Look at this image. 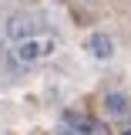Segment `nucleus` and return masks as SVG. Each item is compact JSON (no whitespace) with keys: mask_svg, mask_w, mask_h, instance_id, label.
<instances>
[{"mask_svg":"<svg viewBox=\"0 0 131 135\" xmlns=\"http://www.w3.org/2000/svg\"><path fill=\"white\" fill-rule=\"evenodd\" d=\"M34 34H37V17H30V14H10L7 17V37L10 41H30Z\"/></svg>","mask_w":131,"mask_h":135,"instance_id":"1","label":"nucleus"},{"mask_svg":"<svg viewBox=\"0 0 131 135\" xmlns=\"http://www.w3.org/2000/svg\"><path fill=\"white\" fill-rule=\"evenodd\" d=\"M104 108H108V115H114V118H124L131 112V101L121 95V91H111L108 98H104Z\"/></svg>","mask_w":131,"mask_h":135,"instance_id":"3","label":"nucleus"},{"mask_svg":"<svg viewBox=\"0 0 131 135\" xmlns=\"http://www.w3.org/2000/svg\"><path fill=\"white\" fill-rule=\"evenodd\" d=\"M124 135H131V128H124Z\"/></svg>","mask_w":131,"mask_h":135,"instance_id":"6","label":"nucleus"},{"mask_svg":"<svg viewBox=\"0 0 131 135\" xmlns=\"http://www.w3.org/2000/svg\"><path fill=\"white\" fill-rule=\"evenodd\" d=\"M44 51H47V47H40V44L30 37V41H24V44L17 47V57H20V64H30V61H37Z\"/></svg>","mask_w":131,"mask_h":135,"instance_id":"4","label":"nucleus"},{"mask_svg":"<svg viewBox=\"0 0 131 135\" xmlns=\"http://www.w3.org/2000/svg\"><path fill=\"white\" fill-rule=\"evenodd\" d=\"M87 47H91V54H94L98 61H108V57L114 54V44H111V37H108V34H91Z\"/></svg>","mask_w":131,"mask_h":135,"instance_id":"2","label":"nucleus"},{"mask_svg":"<svg viewBox=\"0 0 131 135\" xmlns=\"http://www.w3.org/2000/svg\"><path fill=\"white\" fill-rule=\"evenodd\" d=\"M57 135H91V132H87V128H74V125H64V128H61Z\"/></svg>","mask_w":131,"mask_h":135,"instance_id":"5","label":"nucleus"}]
</instances>
